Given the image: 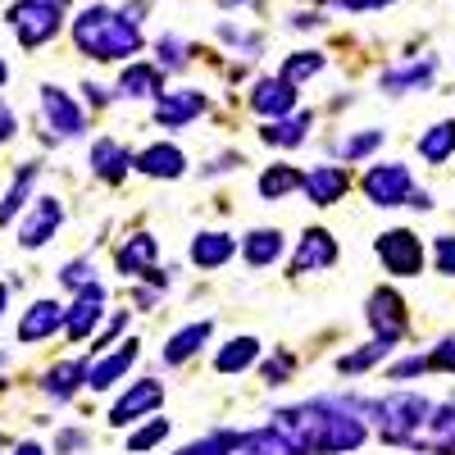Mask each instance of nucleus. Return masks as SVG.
<instances>
[{
    "label": "nucleus",
    "mask_w": 455,
    "mask_h": 455,
    "mask_svg": "<svg viewBox=\"0 0 455 455\" xmlns=\"http://www.w3.org/2000/svg\"><path fill=\"white\" fill-rule=\"evenodd\" d=\"M42 114L60 137H83V128H87L78 100H73L68 92H60V87H42Z\"/></svg>",
    "instance_id": "nucleus-13"
},
{
    "label": "nucleus",
    "mask_w": 455,
    "mask_h": 455,
    "mask_svg": "<svg viewBox=\"0 0 455 455\" xmlns=\"http://www.w3.org/2000/svg\"><path fill=\"white\" fill-rule=\"evenodd\" d=\"M160 405H164V387L156 383V378H141V383H132L119 401H114L109 424H114V428H128V424H137V419H141V414L160 410Z\"/></svg>",
    "instance_id": "nucleus-9"
},
{
    "label": "nucleus",
    "mask_w": 455,
    "mask_h": 455,
    "mask_svg": "<svg viewBox=\"0 0 455 455\" xmlns=\"http://www.w3.org/2000/svg\"><path fill=\"white\" fill-rule=\"evenodd\" d=\"M73 42L87 60H132L141 51V23L128 10H105V5H87L73 19Z\"/></svg>",
    "instance_id": "nucleus-2"
},
{
    "label": "nucleus",
    "mask_w": 455,
    "mask_h": 455,
    "mask_svg": "<svg viewBox=\"0 0 455 455\" xmlns=\"http://www.w3.org/2000/svg\"><path fill=\"white\" fill-rule=\"evenodd\" d=\"M51 5H68V0H51Z\"/></svg>",
    "instance_id": "nucleus-53"
},
{
    "label": "nucleus",
    "mask_w": 455,
    "mask_h": 455,
    "mask_svg": "<svg viewBox=\"0 0 455 455\" xmlns=\"http://www.w3.org/2000/svg\"><path fill=\"white\" fill-rule=\"evenodd\" d=\"M78 387H87V364L83 360H64L46 373V396H55V401H68Z\"/></svg>",
    "instance_id": "nucleus-29"
},
{
    "label": "nucleus",
    "mask_w": 455,
    "mask_h": 455,
    "mask_svg": "<svg viewBox=\"0 0 455 455\" xmlns=\"http://www.w3.org/2000/svg\"><path fill=\"white\" fill-rule=\"evenodd\" d=\"M60 328H64V306L60 300H36V306L23 310V319H19V341L32 347V341H46Z\"/></svg>",
    "instance_id": "nucleus-17"
},
{
    "label": "nucleus",
    "mask_w": 455,
    "mask_h": 455,
    "mask_svg": "<svg viewBox=\"0 0 455 455\" xmlns=\"http://www.w3.org/2000/svg\"><path fill=\"white\" fill-rule=\"evenodd\" d=\"M32 182H36V169L28 164V169L14 178V187L5 192V201H0V223H10V219L23 210V201H28V192H32Z\"/></svg>",
    "instance_id": "nucleus-34"
},
{
    "label": "nucleus",
    "mask_w": 455,
    "mask_h": 455,
    "mask_svg": "<svg viewBox=\"0 0 455 455\" xmlns=\"http://www.w3.org/2000/svg\"><path fill=\"white\" fill-rule=\"evenodd\" d=\"M14 132H19V119H14V114H10L5 105H0V146H5Z\"/></svg>",
    "instance_id": "nucleus-47"
},
{
    "label": "nucleus",
    "mask_w": 455,
    "mask_h": 455,
    "mask_svg": "<svg viewBox=\"0 0 455 455\" xmlns=\"http://www.w3.org/2000/svg\"><path fill=\"white\" fill-rule=\"evenodd\" d=\"M419 156H424L428 164H446V160L455 156V119H442V124L424 128V137H419Z\"/></svg>",
    "instance_id": "nucleus-28"
},
{
    "label": "nucleus",
    "mask_w": 455,
    "mask_h": 455,
    "mask_svg": "<svg viewBox=\"0 0 455 455\" xmlns=\"http://www.w3.org/2000/svg\"><path fill=\"white\" fill-rule=\"evenodd\" d=\"M156 51H160V64H164V68H182V64H187V46L178 42V36H164Z\"/></svg>",
    "instance_id": "nucleus-42"
},
{
    "label": "nucleus",
    "mask_w": 455,
    "mask_h": 455,
    "mask_svg": "<svg viewBox=\"0 0 455 455\" xmlns=\"http://www.w3.org/2000/svg\"><path fill=\"white\" fill-rule=\"evenodd\" d=\"M83 92H87V100H92V105H105V100H109V96H105V87H96V83H87Z\"/></svg>",
    "instance_id": "nucleus-48"
},
{
    "label": "nucleus",
    "mask_w": 455,
    "mask_h": 455,
    "mask_svg": "<svg viewBox=\"0 0 455 455\" xmlns=\"http://www.w3.org/2000/svg\"><path fill=\"white\" fill-rule=\"evenodd\" d=\"M5 83H10V64H5V60H0V87H5Z\"/></svg>",
    "instance_id": "nucleus-51"
},
{
    "label": "nucleus",
    "mask_w": 455,
    "mask_h": 455,
    "mask_svg": "<svg viewBox=\"0 0 455 455\" xmlns=\"http://www.w3.org/2000/svg\"><path fill=\"white\" fill-rule=\"evenodd\" d=\"M60 283H64V287H73V291H78V287L96 283V269H92L87 259H73V264H64V274H60Z\"/></svg>",
    "instance_id": "nucleus-39"
},
{
    "label": "nucleus",
    "mask_w": 455,
    "mask_h": 455,
    "mask_svg": "<svg viewBox=\"0 0 455 455\" xmlns=\"http://www.w3.org/2000/svg\"><path fill=\"white\" fill-rule=\"evenodd\" d=\"M405 446L433 451V455H455V405H433L428 419L414 428V437Z\"/></svg>",
    "instance_id": "nucleus-7"
},
{
    "label": "nucleus",
    "mask_w": 455,
    "mask_h": 455,
    "mask_svg": "<svg viewBox=\"0 0 455 455\" xmlns=\"http://www.w3.org/2000/svg\"><path fill=\"white\" fill-rule=\"evenodd\" d=\"M210 332H214V323L210 319H201V323H187L182 332H173L169 337V347H164V364H182V360H192L205 341H210Z\"/></svg>",
    "instance_id": "nucleus-25"
},
{
    "label": "nucleus",
    "mask_w": 455,
    "mask_h": 455,
    "mask_svg": "<svg viewBox=\"0 0 455 455\" xmlns=\"http://www.w3.org/2000/svg\"><path fill=\"white\" fill-rule=\"evenodd\" d=\"M373 251H378V259L387 264V274H396V278H414L424 269V242L410 233V228H392V233H383L373 242Z\"/></svg>",
    "instance_id": "nucleus-5"
},
{
    "label": "nucleus",
    "mask_w": 455,
    "mask_h": 455,
    "mask_svg": "<svg viewBox=\"0 0 455 455\" xmlns=\"http://www.w3.org/2000/svg\"><path fill=\"white\" fill-rule=\"evenodd\" d=\"M233 251H237V242L228 237V233H201L192 242V259L201 264V269H219V264L233 259Z\"/></svg>",
    "instance_id": "nucleus-30"
},
{
    "label": "nucleus",
    "mask_w": 455,
    "mask_h": 455,
    "mask_svg": "<svg viewBox=\"0 0 455 455\" xmlns=\"http://www.w3.org/2000/svg\"><path fill=\"white\" fill-rule=\"evenodd\" d=\"M337 10H351V14H364V10H387L392 0H332Z\"/></svg>",
    "instance_id": "nucleus-44"
},
{
    "label": "nucleus",
    "mask_w": 455,
    "mask_h": 455,
    "mask_svg": "<svg viewBox=\"0 0 455 455\" xmlns=\"http://www.w3.org/2000/svg\"><path fill=\"white\" fill-rule=\"evenodd\" d=\"M100 315H105V287H100V283H87V287H78V300L64 310V332H68L73 341H83V337L96 332Z\"/></svg>",
    "instance_id": "nucleus-11"
},
{
    "label": "nucleus",
    "mask_w": 455,
    "mask_h": 455,
    "mask_svg": "<svg viewBox=\"0 0 455 455\" xmlns=\"http://www.w3.org/2000/svg\"><path fill=\"white\" fill-rule=\"evenodd\" d=\"M119 274L128 278H150L156 287H164V274L156 269V237L150 233H137L119 246Z\"/></svg>",
    "instance_id": "nucleus-12"
},
{
    "label": "nucleus",
    "mask_w": 455,
    "mask_h": 455,
    "mask_svg": "<svg viewBox=\"0 0 455 455\" xmlns=\"http://www.w3.org/2000/svg\"><path fill=\"white\" fill-rule=\"evenodd\" d=\"M233 442H237V433H210L192 446H182L178 455H233Z\"/></svg>",
    "instance_id": "nucleus-36"
},
{
    "label": "nucleus",
    "mask_w": 455,
    "mask_h": 455,
    "mask_svg": "<svg viewBox=\"0 0 455 455\" xmlns=\"http://www.w3.org/2000/svg\"><path fill=\"white\" fill-rule=\"evenodd\" d=\"M319 68H323V55H319V51H296V55H287V64H283V78H287V83H300V78H315Z\"/></svg>",
    "instance_id": "nucleus-35"
},
{
    "label": "nucleus",
    "mask_w": 455,
    "mask_h": 455,
    "mask_svg": "<svg viewBox=\"0 0 455 455\" xmlns=\"http://www.w3.org/2000/svg\"><path fill=\"white\" fill-rule=\"evenodd\" d=\"M219 5H228V10H233V5H246V0H219Z\"/></svg>",
    "instance_id": "nucleus-52"
},
{
    "label": "nucleus",
    "mask_w": 455,
    "mask_h": 455,
    "mask_svg": "<svg viewBox=\"0 0 455 455\" xmlns=\"http://www.w3.org/2000/svg\"><path fill=\"white\" fill-rule=\"evenodd\" d=\"M10 28L19 36V46L23 51H36V46H46L51 36L60 32L64 23V5H51V0H19V5H10Z\"/></svg>",
    "instance_id": "nucleus-4"
},
{
    "label": "nucleus",
    "mask_w": 455,
    "mask_h": 455,
    "mask_svg": "<svg viewBox=\"0 0 455 455\" xmlns=\"http://www.w3.org/2000/svg\"><path fill=\"white\" fill-rule=\"evenodd\" d=\"M14 455H46V451H42V446H36V442H23V446H19Z\"/></svg>",
    "instance_id": "nucleus-49"
},
{
    "label": "nucleus",
    "mask_w": 455,
    "mask_h": 455,
    "mask_svg": "<svg viewBox=\"0 0 455 455\" xmlns=\"http://www.w3.org/2000/svg\"><path fill=\"white\" fill-rule=\"evenodd\" d=\"M433 255H437V274L455 278V237H451V233H442V237L433 242Z\"/></svg>",
    "instance_id": "nucleus-40"
},
{
    "label": "nucleus",
    "mask_w": 455,
    "mask_h": 455,
    "mask_svg": "<svg viewBox=\"0 0 455 455\" xmlns=\"http://www.w3.org/2000/svg\"><path fill=\"white\" fill-rule=\"evenodd\" d=\"M369 323L378 328V337L401 341V332H405V300H401L392 287H378V291L369 296Z\"/></svg>",
    "instance_id": "nucleus-14"
},
{
    "label": "nucleus",
    "mask_w": 455,
    "mask_h": 455,
    "mask_svg": "<svg viewBox=\"0 0 455 455\" xmlns=\"http://www.w3.org/2000/svg\"><path fill=\"white\" fill-rule=\"evenodd\" d=\"M428 369V355H410L401 364H392V378H414V373H424Z\"/></svg>",
    "instance_id": "nucleus-43"
},
{
    "label": "nucleus",
    "mask_w": 455,
    "mask_h": 455,
    "mask_svg": "<svg viewBox=\"0 0 455 455\" xmlns=\"http://www.w3.org/2000/svg\"><path fill=\"white\" fill-rule=\"evenodd\" d=\"M5 300H10V287H5V283H0V315H5Z\"/></svg>",
    "instance_id": "nucleus-50"
},
{
    "label": "nucleus",
    "mask_w": 455,
    "mask_h": 455,
    "mask_svg": "<svg viewBox=\"0 0 455 455\" xmlns=\"http://www.w3.org/2000/svg\"><path fill=\"white\" fill-rule=\"evenodd\" d=\"M132 169L146 173V178H182L187 173V156L178 146H169V141H156V146H146L141 156L132 160Z\"/></svg>",
    "instance_id": "nucleus-20"
},
{
    "label": "nucleus",
    "mask_w": 455,
    "mask_h": 455,
    "mask_svg": "<svg viewBox=\"0 0 455 455\" xmlns=\"http://www.w3.org/2000/svg\"><path fill=\"white\" fill-rule=\"evenodd\" d=\"M164 92V78H160V68L156 64H128L124 68V78H119V96L128 100H150V96H160Z\"/></svg>",
    "instance_id": "nucleus-22"
},
{
    "label": "nucleus",
    "mask_w": 455,
    "mask_h": 455,
    "mask_svg": "<svg viewBox=\"0 0 455 455\" xmlns=\"http://www.w3.org/2000/svg\"><path fill=\"white\" fill-rule=\"evenodd\" d=\"M328 264H337V242H332L328 228H310V233L300 237V246H296L291 269L296 274H310V269H328Z\"/></svg>",
    "instance_id": "nucleus-18"
},
{
    "label": "nucleus",
    "mask_w": 455,
    "mask_h": 455,
    "mask_svg": "<svg viewBox=\"0 0 455 455\" xmlns=\"http://www.w3.org/2000/svg\"><path fill=\"white\" fill-rule=\"evenodd\" d=\"M300 187H306V196H310L315 205H337L341 196L351 192V173L341 169V164H319L315 173L300 178Z\"/></svg>",
    "instance_id": "nucleus-15"
},
{
    "label": "nucleus",
    "mask_w": 455,
    "mask_h": 455,
    "mask_svg": "<svg viewBox=\"0 0 455 455\" xmlns=\"http://www.w3.org/2000/svg\"><path fill=\"white\" fill-rule=\"evenodd\" d=\"M164 437H169V419H150L146 428H137V433L128 437V451L141 455V451H150V446H160Z\"/></svg>",
    "instance_id": "nucleus-37"
},
{
    "label": "nucleus",
    "mask_w": 455,
    "mask_h": 455,
    "mask_svg": "<svg viewBox=\"0 0 455 455\" xmlns=\"http://www.w3.org/2000/svg\"><path fill=\"white\" fill-rule=\"evenodd\" d=\"M274 428L300 455H351L364 446L369 428L351 410V401H306L274 414Z\"/></svg>",
    "instance_id": "nucleus-1"
},
{
    "label": "nucleus",
    "mask_w": 455,
    "mask_h": 455,
    "mask_svg": "<svg viewBox=\"0 0 455 455\" xmlns=\"http://www.w3.org/2000/svg\"><path fill=\"white\" fill-rule=\"evenodd\" d=\"M378 146H383V132L369 128V132H355V137L341 141V156H347V160H364L369 150H378Z\"/></svg>",
    "instance_id": "nucleus-38"
},
{
    "label": "nucleus",
    "mask_w": 455,
    "mask_h": 455,
    "mask_svg": "<svg viewBox=\"0 0 455 455\" xmlns=\"http://www.w3.org/2000/svg\"><path fill=\"white\" fill-rule=\"evenodd\" d=\"M392 347H396V341L373 337L369 347H360V351H351V355H341V360H337V369H341V373H364V369H373L378 360H387V355H392Z\"/></svg>",
    "instance_id": "nucleus-33"
},
{
    "label": "nucleus",
    "mask_w": 455,
    "mask_h": 455,
    "mask_svg": "<svg viewBox=\"0 0 455 455\" xmlns=\"http://www.w3.org/2000/svg\"><path fill=\"white\" fill-rule=\"evenodd\" d=\"M310 124H315V114H310V109H306V114H283V119H269V128H259V137L269 141V146H283V150H291V146H300V141H306Z\"/></svg>",
    "instance_id": "nucleus-23"
},
{
    "label": "nucleus",
    "mask_w": 455,
    "mask_h": 455,
    "mask_svg": "<svg viewBox=\"0 0 455 455\" xmlns=\"http://www.w3.org/2000/svg\"><path fill=\"white\" fill-rule=\"evenodd\" d=\"M287 373H291V355H283V360H269V364H264V383H283Z\"/></svg>",
    "instance_id": "nucleus-45"
},
{
    "label": "nucleus",
    "mask_w": 455,
    "mask_h": 455,
    "mask_svg": "<svg viewBox=\"0 0 455 455\" xmlns=\"http://www.w3.org/2000/svg\"><path fill=\"white\" fill-rule=\"evenodd\" d=\"M60 223H64V205H60L55 196H36V205H32L28 219L19 223V246H23V251L46 246V242L60 233Z\"/></svg>",
    "instance_id": "nucleus-8"
},
{
    "label": "nucleus",
    "mask_w": 455,
    "mask_h": 455,
    "mask_svg": "<svg viewBox=\"0 0 455 455\" xmlns=\"http://www.w3.org/2000/svg\"><path fill=\"white\" fill-rule=\"evenodd\" d=\"M242 255H246L251 269L278 264V255H283V233H278V228H255L251 237H242Z\"/></svg>",
    "instance_id": "nucleus-24"
},
{
    "label": "nucleus",
    "mask_w": 455,
    "mask_h": 455,
    "mask_svg": "<svg viewBox=\"0 0 455 455\" xmlns=\"http://www.w3.org/2000/svg\"><path fill=\"white\" fill-rule=\"evenodd\" d=\"M259 360V341L255 337H233L228 347L214 355V369L219 373H242V369H251Z\"/></svg>",
    "instance_id": "nucleus-31"
},
{
    "label": "nucleus",
    "mask_w": 455,
    "mask_h": 455,
    "mask_svg": "<svg viewBox=\"0 0 455 455\" xmlns=\"http://www.w3.org/2000/svg\"><path fill=\"white\" fill-rule=\"evenodd\" d=\"M364 196L373 201V205H383V210H392V205H405L410 201V192H414V178H410V169L405 164H373L369 173H364Z\"/></svg>",
    "instance_id": "nucleus-6"
},
{
    "label": "nucleus",
    "mask_w": 455,
    "mask_h": 455,
    "mask_svg": "<svg viewBox=\"0 0 455 455\" xmlns=\"http://www.w3.org/2000/svg\"><path fill=\"white\" fill-rule=\"evenodd\" d=\"M428 369H446V373H455V332H451V337H442L437 347H433Z\"/></svg>",
    "instance_id": "nucleus-41"
},
{
    "label": "nucleus",
    "mask_w": 455,
    "mask_h": 455,
    "mask_svg": "<svg viewBox=\"0 0 455 455\" xmlns=\"http://www.w3.org/2000/svg\"><path fill=\"white\" fill-rule=\"evenodd\" d=\"M296 187H300V173L291 164H274V169L259 173V196L264 201H283V196L296 192Z\"/></svg>",
    "instance_id": "nucleus-32"
},
{
    "label": "nucleus",
    "mask_w": 455,
    "mask_h": 455,
    "mask_svg": "<svg viewBox=\"0 0 455 455\" xmlns=\"http://www.w3.org/2000/svg\"><path fill=\"white\" fill-rule=\"evenodd\" d=\"M251 109L264 114V119H283V114L296 109V83H287V78H264V83H255Z\"/></svg>",
    "instance_id": "nucleus-16"
},
{
    "label": "nucleus",
    "mask_w": 455,
    "mask_h": 455,
    "mask_svg": "<svg viewBox=\"0 0 455 455\" xmlns=\"http://www.w3.org/2000/svg\"><path fill=\"white\" fill-rule=\"evenodd\" d=\"M233 455H300L278 428H255L233 442Z\"/></svg>",
    "instance_id": "nucleus-26"
},
{
    "label": "nucleus",
    "mask_w": 455,
    "mask_h": 455,
    "mask_svg": "<svg viewBox=\"0 0 455 455\" xmlns=\"http://www.w3.org/2000/svg\"><path fill=\"white\" fill-rule=\"evenodd\" d=\"M205 92H192V87H178V92H160L156 96V124L160 128H187L192 119L205 114Z\"/></svg>",
    "instance_id": "nucleus-10"
},
{
    "label": "nucleus",
    "mask_w": 455,
    "mask_h": 455,
    "mask_svg": "<svg viewBox=\"0 0 455 455\" xmlns=\"http://www.w3.org/2000/svg\"><path fill=\"white\" fill-rule=\"evenodd\" d=\"M92 169H96V178H105V182H124V173L132 169L128 146H119L114 137H100V141L92 146Z\"/></svg>",
    "instance_id": "nucleus-21"
},
{
    "label": "nucleus",
    "mask_w": 455,
    "mask_h": 455,
    "mask_svg": "<svg viewBox=\"0 0 455 455\" xmlns=\"http://www.w3.org/2000/svg\"><path fill=\"white\" fill-rule=\"evenodd\" d=\"M124 323H128V315H119V319H114V323H109V328H105V332L96 337V355H100V351L109 347V341H114V337H119V332H124Z\"/></svg>",
    "instance_id": "nucleus-46"
},
{
    "label": "nucleus",
    "mask_w": 455,
    "mask_h": 455,
    "mask_svg": "<svg viewBox=\"0 0 455 455\" xmlns=\"http://www.w3.org/2000/svg\"><path fill=\"white\" fill-rule=\"evenodd\" d=\"M137 355H141V347H137V337H132V341H124V347L114 351V355H105V360H96V364L87 369V387H92V392L114 387V383H119V378L137 364Z\"/></svg>",
    "instance_id": "nucleus-19"
},
{
    "label": "nucleus",
    "mask_w": 455,
    "mask_h": 455,
    "mask_svg": "<svg viewBox=\"0 0 455 455\" xmlns=\"http://www.w3.org/2000/svg\"><path fill=\"white\" fill-rule=\"evenodd\" d=\"M428 410L433 405L424 396H414V392H392L383 401H355V414H360V419L373 414L378 433H383V442H392V446H405L414 437V428L428 419Z\"/></svg>",
    "instance_id": "nucleus-3"
},
{
    "label": "nucleus",
    "mask_w": 455,
    "mask_h": 455,
    "mask_svg": "<svg viewBox=\"0 0 455 455\" xmlns=\"http://www.w3.org/2000/svg\"><path fill=\"white\" fill-rule=\"evenodd\" d=\"M433 60H414V64H401V68H387L383 73V92H392V96H405V92H414V87H428L433 83Z\"/></svg>",
    "instance_id": "nucleus-27"
}]
</instances>
